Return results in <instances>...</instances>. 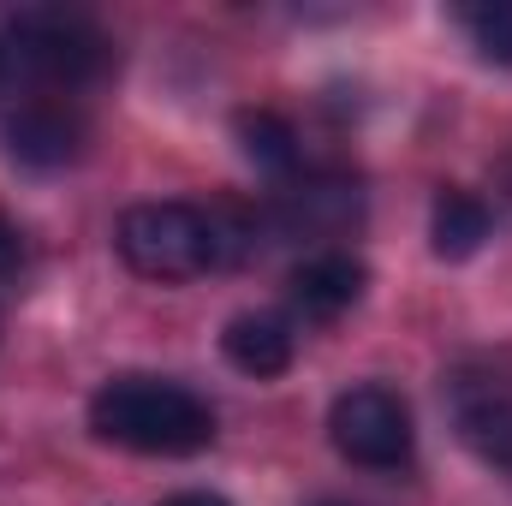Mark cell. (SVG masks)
Returning <instances> with one entry per match:
<instances>
[{
    "instance_id": "1",
    "label": "cell",
    "mask_w": 512,
    "mask_h": 506,
    "mask_svg": "<svg viewBox=\"0 0 512 506\" xmlns=\"http://www.w3.org/2000/svg\"><path fill=\"white\" fill-rule=\"evenodd\" d=\"M90 429L131 453H161L185 459L215 441V411L191 387L161 376H120L90 399Z\"/></svg>"
},
{
    "instance_id": "2",
    "label": "cell",
    "mask_w": 512,
    "mask_h": 506,
    "mask_svg": "<svg viewBox=\"0 0 512 506\" xmlns=\"http://www.w3.org/2000/svg\"><path fill=\"white\" fill-rule=\"evenodd\" d=\"M114 245L143 280H197L215 268V221L191 203H137L120 215Z\"/></svg>"
},
{
    "instance_id": "3",
    "label": "cell",
    "mask_w": 512,
    "mask_h": 506,
    "mask_svg": "<svg viewBox=\"0 0 512 506\" xmlns=\"http://www.w3.org/2000/svg\"><path fill=\"white\" fill-rule=\"evenodd\" d=\"M12 42L30 60V72L48 78V84H90L114 66V42L84 12H66V6L12 12Z\"/></svg>"
},
{
    "instance_id": "4",
    "label": "cell",
    "mask_w": 512,
    "mask_h": 506,
    "mask_svg": "<svg viewBox=\"0 0 512 506\" xmlns=\"http://www.w3.org/2000/svg\"><path fill=\"white\" fill-rule=\"evenodd\" d=\"M328 435L340 447V459L364 465V471H399L411 465V447H417V429H411V411L393 387H346L328 411Z\"/></svg>"
},
{
    "instance_id": "5",
    "label": "cell",
    "mask_w": 512,
    "mask_h": 506,
    "mask_svg": "<svg viewBox=\"0 0 512 506\" xmlns=\"http://www.w3.org/2000/svg\"><path fill=\"white\" fill-rule=\"evenodd\" d=\"M447 417L459 429V441L495 465V471H512V376L489 370V364H465L447 376Z\"/></svg>"
},
{
    "instance_id": "6",
    "label": "cell",
    "mask_w": 512,
    "mask_h": 506,
    "mask_svg": "<svg viewBox=\"0 0 512 506\" xmlns=\"http://www.w3.org/2000/svg\"><path fill=\"white\" fill-rule=\"evenodd\" d=\"M364 262L346 251H316L304 256L298 268H292V280H286V298H292V310L304 316V322H334V316H346L358 298H364Z\"/></svg>"
},
{
    "instance_id": "7",
    "label": "cell",
    "mask_w": 512,
    "mask_h": 506,
    "mask_svg": "<svg viewBox=\"0 0 512 506\" xmlns=\"http://www.w3.org/2000/svg\"><path fill=\"white\" fill-rule=\"evenodd\" d=\"M78 143H84V120L54 108V102H36V108L6 120V149L24 167H66L78 155Z\"/></svg>"
},
{
    "instance_id": "8",
    "label": "cell",
    "mask_w": 512,
    "mask_h": 506,
    "mask_svg": "<svg viewBox=\"0 0 512 506\" xmlns=\"http://www.w3.org/2000/svg\"><path fill=\"white\" fill-rule=\"evenodd\" d=\"M358 215H364V197H358V185H340V179H310L280 203V227L298 239H334Z\"/></svg>"
},
{
    "instance_id": "9",
    "label": "cell",
    "mask_w": 512,
    "mask_h": 506,
    "mask_svg": "<svg viewBox=\"0 0 512 506\" xmlns=\"http://www.w3.org/2000/svg\"><path fill=\"white\" fill-rule=\"evenodd\" d=\"M221 352H227L233 370H245V376H256V381L286 376V364H292V328H286L280 316H268V310H245V316L227 322Z\"/></svg>"
},
{
    "instance_id": "10",
    "label": "cell",
    "mask_w": 512,
    "mask_h": 506,
    "mask_svg": "<svg viewBox=\"0 0 512 506\" xmlns=\"http://www.w3.org/2000/svg\"><path fill=\"white\" fill-rule=\"evenodd\" d=\"M429 239H435V256L465 262V256H477V245L489 239V209H483L471 191H441V197H435Z\"/></svg>"
},
{
    "instance_id": "11",
    "label": "cell",
    "mask_w": 512,
    "mask_h": 506,
    "mask_svg": "<svg viewBox=\"0 0 512 506\" xmlns=\"http://www.w3.org/2000/svg\"><path fill=\"white\" fill-rule=\"evenodd\" d=\"M239 137H245V155H251L256 167L286 173L298 161V131L286 126L280 114H239Z\"/></svg>"
},
{
    "instance_id": "12",
    "label": "cell",
    "mask_w": 512,
    "mask_h": 506,
    "mask_svg": "<svg viewBox=\"0 0 512 506\" xmlns=\"http://www.w3.org/2000/svg\"><path fill=\"white\" fill-rule=\"evenodd\" d=\"M459 24H465V36L477 42V54H483V60L512 66V0H483V6H465V12H459Z\"/></svg>"
},
{
    "instance_id": "13",
    "label": "cell",
    "mask_w": 512,
    "mask_h": 506,
    "mask_svg": "<svg viewBox=\"0 0 512 506\" xmlns=\"http://www.w3.org/2000/svg\"><path fill=\"white\" fill-rule=\"evenodd\" d=\"M18 268H24V239H18V227L0 215V286L18 280Z\"/></svg>"
},
{
    "instance_id": "14",
    "label": "cell",
    "mask_w": 512,
    "mask_h": 506,
    "mask_svg": "<svg viewBox=\"0 0 512 506\" xmlns=\"http://www.w3.org/2000/svg\"><path fill=\"white\" fill-rule=\"evenodd\" d=\"M167 506H227L221 495H203V489H191V495H173Z\"/></svg>"
},
{
    "instance_id": "15",
    "label": "cell",
    "mask_w": 512,
    "mask_h": 506,
    "mask_svg": "<svg viewBox=\"0 0 512 506\" xmlns=\"http://www.w3.org/2000/svg\"><path fill=\"white\" fill-rule=\"evenodd\" d=\"M322 506H334V501H322Z\"/></svg>"
}]
</instances>
